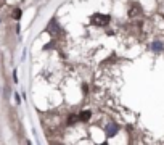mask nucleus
Returning <instances> with one entry per match:
<instances>
[{
	"instance_id": "f257e3e1",
	"label": "nucleus",
	"mask_w": 164,
	"mask_h": 145,
	"mask_svg": "<svg viewBox=\"0 0 164 145\" xmlns=\"http://www.w3.org/2000/svg\"><path fill=\"white\" fill-rule=\"evenodd\" d=\"M92 24H97V26H105V24H108L110 23V16L108 15H100V13H97V15H93L92 16Z\"/></svg>"
},
{
	"instance_id": "f03ea898",
	"label": "nucleus",
	"mask_w": 164,
	"mask_h": 145,
	"mask_svg": "<svg viewBox=\"0 0 164 145\" xmlns=\"http://www.w3.org/2000/svg\"><path fill=\"white\" fill-rule=\"evenodd\" d=\"M119 131V126L116 124V122H110L108 126H106V137H113L116 136V132Z\"/></svg>"
},
{
	"instance_id": "7ed1b4c3",
	"label": "nucleus",
	"mask_w": 164,
	"mask_h": 145,
	"mask_svg": "<svg viewBox=\"0 0 164 145\" xmlns=\"http://www.w3.org/2000/svg\"><path fill=\"white\" fill-rule=\"evenodd\" d=\"M60 27H58V23H56V19H52L48 23V32L50 34H58Z\"/></svg>"
},
{
	"instance_id": "20e7f679",
	"label": "nucleus",
	"mask_w": 164,
	"mask_h": 145,
	"mask_svg": "<svg viewBox=\"0 0 164 145\" xmlns=\"http://www.w3.org/2000/svg\"><path fill=\"white\" fill-rule=\"evenodd\" d=\"M90 116H92L90 110H85V111H82V113L79 115V119H81V121H89V119H90Z\"/></svg>"
},
{
	"instance_id": "39448f33",
	"label": "nucleus",
	"mask_w": 164,
	"mask_h": 145,
	"mask_svg": "<svg viewBox=\"0 0 164 145\" xmlns=\"http://www.w3.org/2000/svg\"><path fill=\"white\" fill-rule=\"evenodd\" d=\"M151 48H153V52H161V50L164 48V47H162V42H159V41L153 42V45H151Z\"/></svg>"
},
{
	"instance_id": "423d86ee",
	"label": "nucleus",
	"mask_w": 164,
	"mask_h": 145,
	"mask_svg": "<svg viewBox=\"0 0 164 145\" xmlns=\"http://www.w3.org/2000/svg\"><path fill=\"white\" fill-rule=\"evenodd\" d=\"M77 119H79V118H77L76 115H69V118H68V124L72 126V124H74V122H76Z\"/></svg>"
},
{
	"instance_id": "0eeeda50",
	"label": "nucleus",
	"mask_w": 164,
	"mask_h": 145,
	"mask_svg": "<svg viewBox=\"0 0 164 145\" xmlns=\"http://www.w3.org/2000/svg\"><path fill=\"white\" fill-rule=\"evenodd\" d=\"M11 16H13L15 19H19V18H21V10H19V8H15L13 13H11Z\"/></svg>"
},
{
	"instance_id": "6e6552de",
	"label": "nucleus",
	"mask_w": 164,
	"mask_h": 145,
	"mask_svg": "<svg viewBox=\"0 0 164 145\" xmlns=\"http://www.w3.org/2000/svg\"><path fill=\"white\" fill-rule=\"evenodd\" d=\"M82 90H84V94H87V92H89V87H87V86H84V87H82Z\"/></svg>"
}]
</instances>
